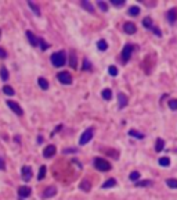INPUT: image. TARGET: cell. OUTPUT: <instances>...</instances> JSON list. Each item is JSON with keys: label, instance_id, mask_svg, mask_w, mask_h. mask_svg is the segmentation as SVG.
I'll return each instance as SVG.
<instances>
[{"label": "cell", "instance_id": "obj_1", "mask_svg": "<svg viewBox=\"0 0 177 200\" xmlns=\"http://www.w3.org/2000/svg\"><path fill=\"white\" fill-rule=\"evenodd\" d=\"M51 60V64L54 67H57V68H60V67H64L66 63V53L64 50H60V51H55V53H53L50 57Z\"/></svg>", "mask_w": 177, "mask_h": 200}, {"label": "cell", "instance_id": "obj_2", "mask_svg": "<svg viewBox=\"0 0 177 200\" xmlns=\"http://www.w3.org/2000/svg\"><path fill=\"white\" fill-rule=\"evenodd\" d=\"M94 167L97 168L98 171H109L111 170V164L108 161L105 160V158H101V157H97V158H94Z\"/></svg>", "mask_w": 177, "mask_h": 200}, {"label": "cell", "instance_id": "obj_3", "mask_svg": "<svg viewBox=\"0 0 177 200\" xmlns=\"http://www.w3.org/2000/svg\"><path fill=\"white\" fill-rule=\"evenodd\" d=\"M134 45L133 43H127L125 45V48L122 49V61L123 63H127L129 60L131 58V54H133V51H134Z\"/></svg>", "mask_w": 177, "mask_h": 200}, {"label": "cell", "instance_id": "obj_4", "mask_svg": "<svg viewBox=\"0 0 177 200\" xmlns=\"http://www.w3.org/2000/svg\"><path fill=\"white\" fill-rule=\"evenodd\" d=\"M93 136H94V128H87L86 131L83 132V135L80 136V139H79V145H86V143H89L93 139Z\"/></svg>", "mask_w": 177, "mask_h": 200}, {"label": "cell", "instance_id": "obj_5", "mask_svg": "<svg viewBox=\"0 0 177 200\" xmlns=\"http://www.w3.org/2000/svg\"><path fill=\"white\" fill-rule=\"evenodd\" d=\"M57 78H58V81L64 85H71L72 84V75H71L68 71H62V72H60L57 75Z\"/></svg>", "mask_w": 177, "mask_h": 200}, {"label": "cell", "instance_id": "obj_6", "mask_svg": "<svg viewBox=\"0 0 177 200\" xmlns=\"http://www.w3.org/2000/svg\"><path fill=\"white\" fill-rule=\"evenodd\" d=\"M25 35H26V38H28L29 43L32 45L33 48H37V46H39V38H37L36 35L32 32V31H26Z\"/></svg>", "mask_w": 177, "mask_h": 200}, {"label": "cell", "instance_id": "obj_7", "mask_svg": "<svg viewBox=\"0 0 177 200\" xmlns=\"http://www.w3.org/2000/svg\"><path fill=\"white\" fill-rule=\"evenodd\" d=\"M7 106L14 111L15 114H17V115H22V114H24V110L21 109V106L17 104V103L13 102V100H7Z\"/></svg>", "mask_w": 177, "mask_h": 200}, {"label": "cell", "instance_id": "obj_8", "mask_svg": "<svg viewBox=\"0 0 177 200\" xmlns=\"http://www.w3.org/2000/svg\"><path fill=\"white\" fill-rule=\"evenodd\" d=\"M123 31L127 33V35H134V33L137 32V26L134 22H126L125 25H123Z\"/></svg>", "mask_w": 177, "mask_h": 200}, {"label": "cell", "instance_id": "obj_9", "mask_svg": "<svg viewBox=\"0 0 177 200\" xmlns=\"http://www.w3.org/2000/svg\"><path fill=\"white\" fill-rule=\"evenodd\" d=\"M55 152H57V149H55V146L54 145H49L44 147L43 150V156L44 158H50V157H53L55 154Z\"/></svg>", "mask_w": 177, "mask_h": 200}, {"label": "cell", "instance_id": "obj_10", "mask_svg": "<svg viewBox=\"0 0 177 200\" xmlns=\"http://www.w3.org/2000/svg\"><path fill=\"white\" fill-rule=\"evenodd\" d=\"M21 174H22V179L24 181H29V179L32 178V168L29 167V165H24L21 168Z\"/></svg>", "mask_w": 177, "mask_h": 200}, {"label": "cell", "instance_id": "obj_11", "mask_svg": "<svg viewBox=\"0 0 177 200\" xmlns=\"http://www.w3.org/2000/svg\"><path fill=\"white\" fill-rule=\"evenodd\" d=\"M31 193H32V190H31V188H28V186H19L18 188L19 199H25V197L31 196Z\"/></svg>", "mask_w": 177, "mask_h": 200}, {"label": "cell", "instance_id": "obj_12", "mask_svg": "<svg viewBox=\"0 0 177 200\" xmlns=\"http://www.w3.org/2000/svg\"><path fill=\"white\" fill-rule=\"evenodd\" d=\"M166 18H167V21H169L170 24H174V22L177 21V8H172V10L167 11Z\"/></svg>", "mask_w": 177, "mask_h": 200}, {"label": "cell", "instance_id": "obj_13", "mask_svg": "<svg viewBox=\"0 0 177 200\" xmlns=\"http://www.w3.org/2000/svg\"><path fill=\"white\" fill-rule=\"evenodd\" d=\"M55 195H57V189H55L54 186H49L43 192V199H49V197H53Z\"/></svg>", "mask_w": 177, "mask_h": 200}, {"label": "cell", "instance_id": "obj_14", "mask_svg": "<svg viewBox=\"0 0 177 200\" xmlns=\"http://www.w3.org/2000/svg\"><path fill=\"white\" fill-rule=\"evenodd\" d=\"M118 102H119V109H125L127 106V96L122 92L118 93Z\"/></svg>", "mask_w": 177, "mask_h": 200}, {"label": "cell", "instance_id": "obj_15", "mask_svg": "<svg viewBox=\"0 0 177 200\" xmlns=\"http://www.w3.org/2000/svg\"><path fill=\"white\" fill-rule=\"evenodd\" d=\"M79 188L82 190H84V192H90V189H91V182L89 181V179H83V181L80 182V185H79Z\"/></svg>", "mask_w": 177, "mask_h": 200}, {"label": "cell", "instance_id": "obj_16", "mask_svg": "<svg viewBox=\"0 0 177 200\" xmlns=\"http://www.w3.org/2000/svg\"><path fill=\"white\" fill-rule=\"evenodd\" d=\"M82 7H83L86 11H89L90 14H93V13H94V6L89 2V0H82Z\"/></svg>", "mask_w": 177, "mask_h": 200}, {"label": "cell", "instance_id": "obj_17", "mask_svg": "<svg viewBox=\"0 0 177 200\" xmlns=\"http://www.w3.org/2000/svg\"><path fill=\"white\" fill-rule=\"evenodd\" d=\"M163 149H165V140L161 139V138H158V139H156V143H155V152L161 153Z\"/></svg>", "mask_w": 177, "mask_h": 200}, {"label": "cell", "instance_id": "obj_18", "mask_svg": "<svg viewBox=\"0 0 177 200\" xmlns=\"http://www.w3.org/2000/svg\"><path fill=\"white\" fill-rule=\"evenodd\" d=\"M116 186V179L115 178H109L108 181H105L102 183V189H109V188H114Z\"/></svg>", "mask_w": 177, "mask_h": 200}, {"label": "cell", "instance_id": "obj_19", "mask_svg": "<svg viewBox=\"0 0 177 200\" xmlns=\"http://www.w3.org/2000/svg\"><path fill=\"white\" fill-rule=\"evenodd\" d=\"M28 6L31 7V10L33 11V14H35V15H39V17H40V8H39V6H37L36 3H33V2L28 0Z\"/></svg>", "mask_w": 177, "mask_h": 200}, {"label": "cell", "instance_id": "obj_20", "mask_svg": "<svg viewBox=\"0 0 177 200\" xmlns=\"http://www.w3.org/2000/svg\"><path fill=\"white\" fill-rule=\"evenodd\" d=\"M37 85H39L40 89H43V91H47V89H49V82H47V79L43 78V76H40L39 79H37Z\"/></svg>", "mask_w": 177, "mask_h": 200}, {"label": "cell", "instance_id": "obj_21", "mask_svg": "<svg viewBox=\"0 0 177 200\" xmlns=\"http://www.w3.org/2000/svg\"><path fill=\"white\" fill-rule=\"evenodd\" d=\"M129 15H131V17H137L138 14H140V7L138 6H131V7H129Z\"/></svg>", "mask_w": 177, "mask_h": 200}, {"label": "cell", "instance_id": "obj_22", "mask_svg": "<svg viewBox=\"0 0 177 200\" xmlns=\"http://www.w3.org/2000/svg\"><path fill=\"white\" fill-rule=\"evenodd\" d=\"M143 25L145 26V28H148V29H151L152 31V28H154V24H152V18L151 17H145L144 20H143Z\"/></svg>", "mask_w": 177, "mask_h": 200}, {"label": "cell", "instance_id": "obj_23", "mask_svg": "<svg viewBox=\"0 0 177 200\" xmlns=\"http://www.w3.org/2000/svg\"><path fill=\"white\" fill-rule=\"evenodd\" d=\"M0 78L3 81H7L8 78H10V74H8V69L6 68V67H1L0 68Z\"/></svg>", "mask_w": 177, "mask_h": 200}, {"label": "cell", "instance_id": "obj_24", "mask_svg": "<svg viewBox=\"0 0 177 200\" xmlns=\"http://www.w3.org/2000/svg\"><path fill=\"white\" fill-rule=\"evenodd\" d=\"M97 48H98V50H101V51L107 50V49H108V43H107V40L100 39L97 42Z\"/></svg>", "mask_w": 177, "mask_h": 200}, {"label": "cell", "instance_id": "obj_25", "mask_svg": "<svg viewBox=\"0 0 177 200\" xmlns=\"http://www.w3.org/2000/svg\"><path fill=\"white\" fill-rule=\"evenodd\" d=\"M83 71H93V64H91L87 58H83V67H82Z\"/></svg>", "mask_w": 177, "mask_h": 200}, {"label": "cell", "instance_id": "obj_26", "mask_svg": "<svg viewBox=\"0 0 177 200\" xmlns=\"http://www.w3.org/2000/svg\"><path fill=\"white\" fill-rule=\"evenodd\" d=\"M101 96H102V99H104V100H111V99H112L111 89H108V88H107V89H104V91L101 92Z\"/></svg>", "mask_w": 177, "mask_h": 200}, {"label": "cell", "instance_id": "obj_27", "mask_svg": "<svg viewBox=\"0 0 177 200\" xmlns=\"http://www.w3.org/2000/svg\"><path fill=\"white\" fill-rule=\"evenodd\" d=\"M129 135L133 136V138H137V139H144V136H145L144 134H141V132L136 131V129H130V131H129Z\"/></svg>", "mask_w": 177, "mask_h": 200}, {"label": "cell", "instance_id": "obj_28", "mask_svg": "<svg viewBox=\"0 0 177 200\" xmlns=\"http://www.w3.org/2000/svg\"><path fill=\"white\" fill-rule=\"evenodd\" d=\"M158 163H159L161 167H169V165H170V158H169V157H161Z\"/></svg>", "mask_w": 177, "mask_h": 200}, {"label": "cell", "instance_id": "obj_29", "mask_svg": "<svg viewBox=\"0 0 177 200\" xmlns=\"http://www.w3.org/2000/svg\"><path fill=\"white\" fill-rule=\"evenodd\" d=\"M3 92H4V95H7V96H14L15 95V91L11 86H8V85L3 86Z\"/></svg>", "mask_w": 177, "mask_h": 200}, {"label": "cell", "instance_id": "obj_30", "mask_svg": "<svg viewBox=\"0 0 177 200\" xmlns=\"http://www.w3.org/2000/svg\"><path fill=\"white\" fill-rule=\"evenodd\" d=\"M46 165H42V167L39 168V174H37V179L39 181H42V179H44V177H46Z\"/></svg>", "mask_w": 177, "mask_h": 200}, {"label": "cell", "instance_id": "obj_31", "mask_svg": "<svg viewBox=\"0 0 177 200\" xmlns=\"http://www.w3.org/2000/svg\"><path fill=\"white\" fill-rule=\"evenodd\" d=\"M152 182L151 181H138L136 182V186H138V188H145V186H151Z\"/></svg>", "mask_w": 177, "mask_h": 200}, {"label": "cell", "instance_id": "obj_32", "mask_svg": "<svg viewBox=\"0 0 177 200\" xmlns=\"http://www.w3.org/2000/svg\"><path fill=\"white\" fill-rule=\"evenodd\" d=\"M107 154H109V156L112 157V158H119V153L115 152V150H111V149H105L104 150Z\"/></svg>", "mask_w": 177, "mask_h": 200}, {"label": "cell", "instance_id": "obj_33", "mask_svg": "<svg viewBox=\"0 0 177 200\" xmlns=\"http://www.w3.org/2000/svg\"><path fill=\"white\" fill-rule=\"evenodd\" d=\"M97 6L100 7V10L104 11V13H107V11H108V6H107V3H104L102 0H98V2H97Z\"/></svg>", "mask_w": 177, "mask_h": 200}, {"label": "cell", "instance_id": "obj_34", "mask_svg": "<svg viewBox=\"0 0 177 200\" xmlns=\"http://www.w3.org/2000/svg\"><path fill=\"white\" fill-rule=\"evenodd\" d=\"M129 178H130V181H133V182H138V179H140V172H138V171H133L130 174V177H129Z\"/></svg>", "mask_w": 177, "mask_h": 200}, {"label": "cell", "instance_id": "obj_35", "mask_svg": "<svg viewBox=\"0 0 177 200\" xmlns=\"http://www.w3.org/2000/svg\"><path fill=\"white\" fill-rule=\"evenodd\" d=\"M166 185L169 188H172V189H177V179H167Z\"/></svg>", "mask_w": 177, "mask_h": 200}, {"label": "cell", "instance_id": "obj_36", "mask_svg": "<svg viewBox=\"0 0 177 200\" xmlns=\"http://www.w3.org/2000/svg\"><path fill=\"white\" fill-rule=\"evenodd\" d=\"M108 72H109V75H111V76H116L119 71H118V68H116L115 66H109L108 67Z\"/></svg>", "mask_w": 177, "mask_h": 200}, {"label": "cell", "instance_id": "obj_37", "mask_svg": "<svg viewBox=\"0 0 177 200\" xmlns=\"http://www.w3.org/2000/svg\"><path fill=\"white\" fill-rule=\"evenodd\" d=\"M39 46L40 48H42V50H47V49H49V46H50V45L47 43L46 40L44 39H42V38H39Z\"/></svg>", "mask_w": 177, "mask_h": 200}, {"label": "cell", "instance_id": "obj_38", "mask_svg": "<svg viewBox=\"0 0 177 200\" xmlns=\"http://www.w3.org/2000/svg\"><path fill=\"white\" fill-rule=\"evenodd\" d=\"M69 64H71V67H72V68H76V67H78V63H76V56H75V53H72V54H71V60H69Z\"/></svg>", "mask_w": 177, "mask_h": 200}, {"label": "cell", "instance_id": "obj_39", "mask_svg": "<svg viewBox=\"0 0 177 200\" xmlns=\"http://www.w3.org/2000/svg\"><path fill=\"white\" fill-rule=\"evenodd\" d=\"M169 107L172 110H177V99H170L169 100Z\"/></svg>", "mask_w": 177, "mask_h": 200}, {"label": "cell", "instance_id": "obj_40", "mask_svg": "<svg viewBox=\"0 0 177 200\" xmlns=\"http://www.w3.org/2000/svg\"><path fill=\"white\" fill-rule=\"evenodd\" d=\"M111 4H114L116 7H122L125 4V0H111Z\"/></svg>", "mask_w": 177, "mask_h": 200}, {"label": "cell", "instance_id": "obj_41", "mask_svg": "<svg viewBox=\"0 0 177 200\" xmlns=\"http://www.w3.org/2000/svg\"><path fill=\"white\" fill-rule=\"evenodd\" d=\"M6 57H7V51L3 48H0V58H6Z\"/></svg>", "mask_w": 177, "mask_h": 200}, {"label": "cell", "instance_id": "obj_42", "mask_svg": "<svg viewBox=\"0 0 177 200\" xmlns=\"http://www.w3.org/2000/svg\"><path fill=\"white\" fill-rule=\"evenodd\" d=\"M6 168V161H4V158L1 156H0V170H4Z\"/></svg>", "mask_w": 177, "mask_h": 200}, {"label": "cell", "instance_id": "obj_43", "mask_svg": "<svg viewBox=\"0 0 177 200\" xmlns=\"http://www.w3.org/2000/svg\"><path fill=\"white\" fill-rule=\"evenodd\" d=\"M64 153H78V149H65Z\"/></svg>", "mask_w": 177, "mask_h": 200}, {"label": "cell", "instance_id": "obj_44", "mask_svg": "<svg viewBox=\"0 0 177 200\" xmlns=\"http://www.w3.org/2000/svg\"><path fill=\"white\" fill-rule=\"evenodd\" d=\"M43 142V138H42V136H39V138H37V143H42Z\"/></svg>", "mask_w": 177, "mask_h": 200}, {"label": "cell", "instance_id": "obj_45", "mask_svg": "<svg viewBox=\"0 0 177 200\" xmlns=\"http://www.w3.org/2000/svg\"><path fill=\"white\" fill-rule=\"evenodd\" d=\"M0 36H1V31H0Z\"/></svg>", "mask_w": 177, "mask_h": 200}]
</instances>
